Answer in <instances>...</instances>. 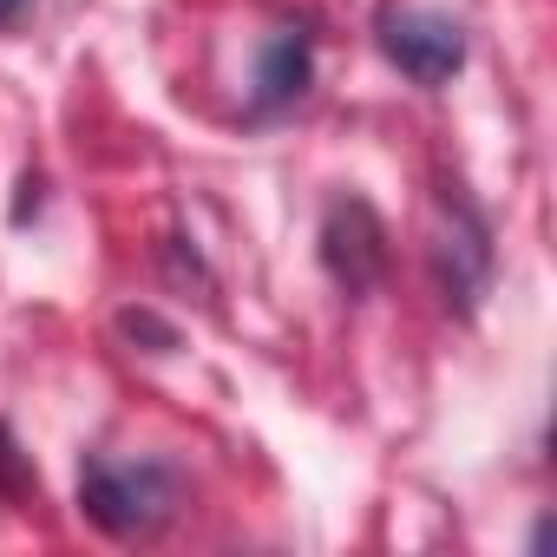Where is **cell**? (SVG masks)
Returning <instances> with one entry per match:
<instances>
[{
    "label": "cell",
    "mask_w": 557,
    "mask_h": 557,
    "mask_svg": "<svg viewBox=\"0 0 557 557\" xmlns=\"http://www.w3.org/2000/svg\"><path fill=\"white\" fill-rule=\"evenodd\" d=\"M79 505L99 531L112 537H151L171 511H177V479L158 459H112L92 453L79 472Z\"/></svg>",
    "instance_id": "6da1fadb"
},
{
    "label": "cell",
    "mask_w": 557,
    "mask_h": 557,
    "mask_svg": "<svg viewBox=\"0 0 557 557\" xmlns=\"http://www.w3.org/2000/svg\"><path fill=\"white\" fill-rule=\"evenodd\" d=\"M381 47H387V60H394L407 79H420V86H446V79L466 66V34H459V21L426 14V8L387 14V21H381Z\"/></svg>",
    "instance_id": "7a4b0ae2"
},
{
    "label": "cell",
    "mask_w": 557,
    "mask_h": 557,
    "mask_svg": "<svg viewBox=\"0 0 557 557\" xmlns=\"http://www.w3.org/2000/svg\"><path fill=\"white\" fill-rule=\"evenodd\" d=\"M446 210H453V230H440V243H433V262H440V283H446V296H459V309H472V302H479V289H485V275H492L485 216H479L466 197H453V190H446Z\"/></svg>",
    "instance_id": "3957f363"
},
{
    "label": "cell",
    "mask_w": 557,
    "mask_h": 557,
    "mask_svg": "<svg viewBox=\"0 0 557 557\" xmlns=\"http://www.w3.org/2000/svg\"><path fill=\"white\" fill-rule=\"evenodd\" d=\"M322 256H329L335 283H342L348 296H361L374 275H381V223H374V210H368L361 197H348V203H335V210H329Z\"/></svg>",
    "instance_id": "277c9868"
},
{
    "label": "cell",
    "mask_w": 557,
    "mask_h": 557,
    "mask_svg": "<svg viewBox=\"0 0 557 557\" xmlns=\"http://www.w3.org/2000/svg\"><path fill=\"white\" fill-rule=\"evenodd\" d=\"M309 92V34H275L262 47V66H256V112H275Z\"/></svg>",
    "instance_id": "5b68a950"
},
{
    "label": "cell",
    "mask_w": 557,
    "mask_h": 557,
    "mask_svg": "<svg viewBox=\"0 0 557 557\" xmlns=\"http://www.w3.org/2000/svg\"><path fill=\"white\" fill-rule=\"evenodd\" d=\"M27 8H34V0H0V27H14V21H21Z\"/></svg>",
    "instance_id": "8992f818"
}]
</instances>
